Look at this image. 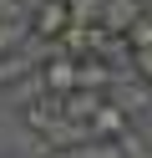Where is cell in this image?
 Instances as JSON below:
<instances>
[{"instance_id": "cell-1", "label": "cell", "mask_w": 152, "mask_h": 158, "mask_svg": "<svg viewBox=\"0 0 152 158\" xmlns=\"http://www.w3.org/2000/svg\"><path fill=\"white\" fill-rule=\"evenodd\" d=\"M71 26H76L71 0H36V5H30V36H36V41H66Z\"/></svg>"}, {"instance_id": "cell-2", "label": "cell", "mask_w": 152, "mask_h": 158, "mask_svg": "<svg viewBox=\"0 0 152 158\" xmlns=\"http://www.w3.org/2000/svg\"><path fill=\"white\" fill-rule=\"evenodd\" d=\"M41 87H46L51 97H71L81 87V61L76 56H51V61H41Z\"/></svg>"}, {"instance_id": "cell-3", "label": "cell", "mask_w": 152, "mask_h": 158, "mask_svg": "<svg viewBox=\"0 0 152 158\" xmlns=\"http://www.w3.org/2000/svg\"><path fill=\"white\" fill-rule=\"evenodd\" d=\"M147 10H152V5H142V0H101V21H96V26H101L107 36H117V41H122V36H127Z\"/></svg>"}, {"instance_id": "cell-4", "label": "cell", "mask_w": 152, "mask_h": 158, "mask_svg": "<svg viewBox=\"0 0 152 158\" xmlns=\"http://www.w3.org/2000/svg\"><path fill=\"white\" fill-rule=\"evenodd\" d=\"M127 133H132V117H127V107H122L117 97H107V107L91 117V143H122Z\"/></svg>"}, {"instance_id": "cell-5", "label": "cell", "mask_w": 152, "mask_h": 158, "mask_svg": "<svg viewBox=\"0 0 152 158\" xmlns=\"http://www.w3.org/2000/svg\"><path fill=\"white\" fill-rule=\"evenodd\" d=\"M25 36H30V15L25 21H0V56H15L25 46Z\"/></svg>"}, {"instance_id": "cell-6", "label": "cell", "mask_w": 152, "mask_h": 158, "mask_svg": "<svg viewBox=\"0 0 152 158\" xmlns=\"http://www.w3.org/2000/svg\"><path fill=\"white\" fill-rule=\"evenodd\" d=\"M122 46H127V56H137V51H152V10L142 15V21L132 26L127 36H122Z\"/></svg>"}, {"instance_id": "cell-7", "label": "cell", "mask_w": 152, "mask_h": 158, "mask_svg": "<svg viewBox=\"0 0 152 158\" xmlns=\"http://www.w3.org/2000/svg\"><path fill=\"white\" fill-rule=\"evenodd\" d=\"M25 5H20V0H0V21H25Z\"/></svg>"}, {"instance_id": "cell-8", "label": "cell", "mask_w": 152, "mask_h": 158, "mask_svg": "<svg viewBox=\"0 0 152 158\" xmlns=\"http://www.w3.org/2000/svg\"><path fill=\"white\" fill-rule=\"evenodd\" d=\"M132 66H137L142 82H152V51H137V56H132Z\"/></svg>"}]
</instances>
